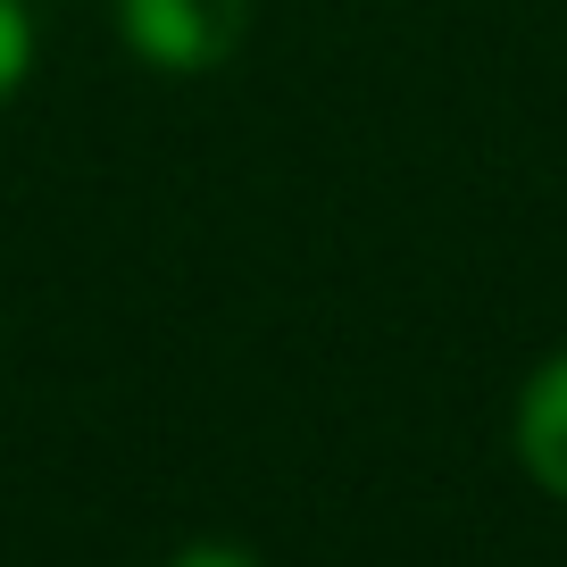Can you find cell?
Segmentation results:
<instances>
[{
	"label": "cell",
	"mask_w": 567,
	"mask_h": 567,
	"mask_svg": "<svg viewBox=\"0 0 567 567\" xmlns=\"http://www.w3.org/2000/svg\"><path fill=\"white\" fill-rule=\"evenodd\" d=\"M25 59H34V34H25V9L0 0V101L25 84Z\"/></svg>",
	"instance_id": "3957f363"
},
{
	"label": "cell",
	"mask_w": 567,
	"mask_h": 567,
	"mask_svg": "<svg viewBox=\"0 0 567 567\" xmlns=\"http://www.w3.org/2000/svg\"><path fill=\"white\" fill-rule=\"evenodd\" d=\"M517 460H526V476L543 484V493L567 501V351L550 359L526 384V401H517Z\"/></svg>",
	"instance_id": "7a4b0ae2"
},
{
	"label": "cell",
	"mask_w": 567,
	"mask_h": 567,
	"mask_svg": "<svg viewBox=\"0 0 567 567\" xmlns=\"http://www.w3.org/2000/svg\"><path fill=\"white\" fill-rule=\"evenodd\" d=\"M117 25L134 42V59L167 75L226 68L234 42L250 34V0H117Z\"/></svg>",
	"instance_id": "6da1fadb"
},
{
	"label": "cell",
	"mask_w": 567,
	"mask_h": 567,
	"mask_svg": "<svg viewBox=\"0 0 567 567\" xmlns=\"http://www.w3.org/2000/svg\"><path fill=\"white\" fill-rule=\"evenodd\" d=\"M167 567H259L250 550H234V543H193V550H176Z\"/></svg>",
	"instance_id": "277c9868"
}]
</instances>
